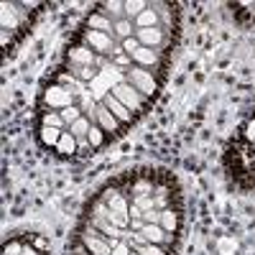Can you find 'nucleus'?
Here are the masks:
<instances>
[{
  "mask_svg": "<svg viewBox=\"0 0 255 255\" xmlns=\"http://www.w3.org/2000/svg\"><path fill=\"white\" fill-rule=\"evenodd\" d=\"M125 79H128V84H133V87H135L143 97H148V100H156L158 92H161V84H163V77L148 72V69H143V67L128 69V72H125Z\"/></svg>",
  "mask_w": 255,
  "mask_h": 255,
  "instance_id": "1",
  "label": "nucleus"
},
{
  "mask_svg": "<svg viewBox=\"0 0 255 255\" xmlns=\"http://www.w3.org/2000/svg\"><path fill=\"white\" fill-rule=\"evenodd\" d=\"M69 105H77V97L64 90L61 84L56 82H49L44 92H41V100H38V110H54V113H61L64 108H69Z\"/></svg>",
  "mask_w": 255,
  "mask_h": 255,
  "instance_id": "2",
  "label": "nucleus"
},
{
  "mask_svg": "<svg viewBox=\"0 0 255 255\" xmlns=\"http://www.w3.org/2000/svg\"><path fill=\"white\" fill-rule=\"evenodd\" d=\"M77 240L87 248L92 255H113V245H110V240L102 235L100 230H95L92 225H87V222H82L79 225V230H77Z\"/></svg>",
  "mask_w": 255,
  "mask_h": 255,
  "instance_id": "3",
  "label": "nucleus"
},
{
  "mask_svg": "<svg viewBox=\"0 0 255 255\" xmlns=\"http://www.w3.org/2000/svg\"><path fill=\"white\" fill-rule=\"evenodd\" d=\"M84 46H90L95 54H100V56H113L115 54V49L120 46L118 41H115V36H110V33H100V31H90V28H84L82 26V31H79V36H77Z\"/></svg>",
  "mask_w": 255,
  "mask_h": 255,
  "instance_id": "4",
  "label": "nucleus"
},
{
  "mask_svg": "<svg viewBox=\"0 0 255 255\" xmlns=\"http://www.w3.org/2000/svg\"><path fill=\"white\" fill-rule=\"evenodd\" d=\"M110 95H113V97H118V100H120V102H123L125 108L130 110L135 118H138L140 113H145V110H148V102H151L148 97H143V95H140V92L133 87V84H128V82L115 84Z\"/></svg>",
  "mask_w": 255,
  "mask_h": 255,
  "instance_id": "5",
  "label": "nucleus"
},
{
  "mask_svg": "<svg viewBox=\"0 0 255 255\" xmlns=\"http://www.w3.org/2000/svg\"><path fill=\"white\" fill-rule=\"evenodd\" d=\"M133 64H135V67L148 69V72H153V74H158V77H163V72H166V67H168V54H166V51H156V49L140 46V49L135 51V56H133Z\"/></svg>",
  "mask_w": 255,
  "mask_h": 255,
  "instance_id": "6",
  "label": "nucleus"
},
{
  "mask_svg": "<svg viewBox=\"0 0 255 255\" xmlns=\"http://www.w3.org/2000/svg\"><path fill=\"white\" fill-rule=\"evenodd\" d=\"M135 38L140 41V46L145 49H156V51H166L174 46V36L166 33L163 28H143V31H135Z\"/></svg>",
  "mask_w": 255,
  "mask_h": 255,
  "instance_id": "7",
  "label": "nucleus"
},
{
  "mask_svg": "<svg viewBox=\"0 0 255 255\" xmlns=\"http://www.w3.org/2000/svg\"><path fill=\"white\" fill-rule=\"evenodd\" d=\"M95 59H97V54L77 38L74 44L67 49V61L64 64H67V67H95Z\"/></svg>",
  "mask_w": 255,
  "mask_h": 255,
  "instance_id": "8",
  "label": "nucleus"
},
{
  "mask_svg": "<svg viewBox=\"0 0 255 255\" xmlns=\"http://www.w3.org/2000/svg\"><path fill=\"white\" fill-rule=\"evenodd\" d=\"M151 8L158 13V20H161V26L158 28H163L166 33H171L174 36V31H176V20H179V5H174V3H151Z\"/></svg>",
  "mask_w": 255,
  "mask_h": 255,
  "instance_id": "9",
  "label": "nucleus"
},
{
  "mask_svg": "<svg viewBox=\"0 0 255 255\" xmlns=\"http://www.w3.org/2000/svg\"><path fill=\"white\" fill-rule=\"evenodd\" d=\"M95 125H100L108 138H118V135L125 130L123 123H120V120H118V118H115V115H113L108 108H105L102 102H97V120H95Z\"/></svg>",
  "mask_w": 255,
  "mask_h": 255,
  "instance_id": "10",
  "label": "nucleus"
},
{
  "mask_svg": "<svg viewBox=\"0 0 255 255\" xmlns=\"http://www.w3.org/2000/svg\"><path fill=\"white\" fill-rule=\"evenodd\" d=\"M102 105H105V108H108V110H110V113H113V115H115V118L123 123V128H128V125H130V123L135 120V115H133L130 110H128V108H125V105H123L118 97H113V95L105 97V102H102Z\"/></svg>",
  "mask_w": 255,
  "mask_h": 255,
  "instance_id": "11",
  "label": "nucleus"
},
{
  "mask_svg": "<svg viewBox=\"0 0 255 255\" xmlns=\"http://www.w3.org/2000/svg\"><path fill=\"white\" fill-rule=\"evenodd\" d=\"M166 232H171V235H179L181 230V207H168L161 212V222H158Z\"/></svg>",
  "mask_w": 255,
  "mask_h": 255,
  "instance_id": "12",
  "label": "nucleus"
},
{
  "mask_svg": "<svg viewBox=\"0 0 255 255\" xmlns=\"http://www.w3.org/2000/svg\"><path fill=\"white\" fill-rule=\"evenodd\" d=\"M113 20L110 18H105L100 10H95V13H90L87 15V20H84V28H90V31H100V33H110L113 36Z\"/></svg>",
  "mask_w": 255,
  "mask_h": 255,
  "instance_id": "13",
  "label": "nucleus"
},
{
  "mask_svg": "<svg viewBox=\"0 0 255 255\" xmlns=\"http://www.w3.org/2000/svg\"><path fill=\"white\" fill-rule=\"evenodd\" d=\"M97 10H100L105 18H110L113 23H118V20L125 18V3H120V0H105V3L97 5Z\"/></svg>",
  "mask_w": 255,
  "mask_h": 255,
  "instance_id": "14",
  "label": "nucleus"
},
{
  "mask_svg": "<svg viewBox=\"0 0 255 255\" xmlns=\"http://www.w3.org/2000/svg\"><path fill=\"white\" fill-rule=\"evenodd\" d=\"M38 125L56 128V130H61V133L69 130V125H67V120L61 118V113H54V110H41L38 113Z\"/></svg>",
  "mask_w": 255,
  "mask_h": 255,
  "instance_id": "15",
  "label": "nucleus"
},
{
  "mask_svg": "<svg viewBox=\"0 0 255 255\" xmlns=\"http://www.w3.org/2000/svg\"><path fill=\"white\" fill-rule=\"evenodd\" d=\"M61 130H56V128H46V125H38V140L44 148H51V151H56V145L61 140Z\"/></svg>",
  "mask_w": 255,
  "mask_h": 255,
  "instance_id": "16",
  "label": "nucleus"
},
{
  "mask_svg": "<svg viewBox=\"0 0 255 255\" xmlns=\"http://www.w3.org/2000/svg\"><path fill=\"white\" fill-rule=\"evenodd\" d=\"M113 36H115L118 44H123V41H128V38H133L135 36V23H133V20H128V18L118 20V23L113 26Z\"/></svg>",
  "mask_w": 255,
  "mask_h": 255,
  "instance_id": "17",
  "label": "nucleus"
},
{
  "mask_svg": "<svg viewBox=\"0 0 255 255\" xmlns=\"http://www.w3.org/2000/svg\"><path fill=\"white\" fill-rule=\"evenodd\" d=\"M135 31H143V28H158L161 26V20H158V13L153 10V8H148L145 13H140L135 20Z\"/></svg>",
  "mask_w": 255,
  "mask_h": 255,
  "instance_id": "18",
  "label": "nucleus"
},
{
  "mask_svg": "<svg viewBox=\"0 0 255 255\" xmlns=\"http://www.w3.org/2000/svg\"><path fill=\"white\" fill-rule=\"evenodd\" d=\"M92 125H95V123H92V120H90L87 115H82L79 120H74V123L69 125V133H72V135H74L77 140H84V138L90 135V130H92Z\"/></svg>",
  "mask_w": 255,
  "mask_h": 255,
  "instance_id": "19",
  "label": "nucleus"
},
{
  "mask_svg": "<svg viewBox=\"0 0 255 255\" xmlns=\"http://www.w3.org/2000/svg\"><path fill=\"white\" fill-rule=\"evenodd\" d=\"M56 153H59V156H64V158L77 156V138H74L69 130L61 135V140H59V145H56Z\"/></svg>",
  "mask_w": 255,
  "mask_h": 255,
  "instance_id": "20",
  "label": "nucleus"
},
{
  "mask_svg": "<svg viewBox=\"0 0 255 255\" xmlns=\"http://www.w3.org/2000/svg\"><path fill=\"white\" fill-rule=\"evenodd\" d=\"M148 8H151V3L148 0H125V18L128 20H135L140 13H145Z\"/></svg>",
  "mask_w": 255,
  "mask_h": 255,
  "instance_id": "21",
  "label": "nucleus"
},
{
  "mask_svg": "<svg viewBox=\"0 0 255 255\" xmlns=\"http://www.w3.org/2000/svg\"><path fill=\"white\" fill-rule=\"evenodd\" d=\"M110 59H113V67H118L120 72H128V69H133V67H135V64H133V56H130V54H125L120 46L115 49V54H113Z\"/></svg>",
  "mask_w": 255,
  "mask_h": 255,
  "instance_id": "22",
  "label": "nucleus"
},
{
  "mask_svg": "<svg viewBox=\"0 0 255 255\" xmlns=\"http://www.w3.org/2000/svg\"><path fill=\"white\" fill-rule=\"evenodd\" d=\"M238 138H240V140H245V143H255V115H250V118H245V120H243Z\"/></svg>",
  "mask_w": 255,
  "mask_h": 255,
  "instance_id": "23",
  "label": "nucleus"
},
{
  "mask_svg": "<svg viewBox=\"0 0 255 255\" xmlns=\"http://www.w3.org/2000/svg\"><path fill=\"white\" fill-rule=\"evenodd\" d=\"M87 140H90V145L95 148V151H100V148H105V143H108L110 138L105 135V130L100 125H92V130H90V135H87Z\"/></svg>",
  "mask_w": 255,
  "mask_h": 255,
  "instance_id": "24",
  "label": "nucleus"
},
{
  "mask_svg": "<svg viewBox=\"0 0 255 255\" xmlns=\"http://www.w3.org/2000/svg\"><path fill=\"white\" fill-rule=\"evenodd\" d=\"M138 253H140V255H174L171 250H166L163 245H153V243L140 245V248H138Z\"/></svg>",
  "mask_w": 255,
  "mask_h": 255,
  "instance_id": "25",
  "label": "nucleus"
},
{
  "mask_svg": "<svg viewBox=\"0 0 255 255\" xmlns=\"http://www.w3.org/2000/svg\"><path fill=\"white\" fill-rule=\"evenodd\" d=\"M23 248H26V240H18V238H13V240H8V243H5L3 255H20V253H23Z\"/></svg>",
  "mask_w": 255,
  "mask_h": 255,
  "instance_id": "26",
  "label": "nucleus"
},
{
  "mask_svg": "<svg viewBox=\"0 0 255 255\" xmlns=\"http://www.w3.org/2000/svg\"><path fill=\"white\" fill-rule=\"evenodd\" d=\"M82 115H84V113L77 108V105H69V108H64V110H61V118L67 120V125H72V123H74V120H79Z\"/></svg>",
  "mask_w": 255,
  "mask_h": 255,
  "instance_id": "27",
  "label": "nucleus"
},
{
  "mask_svg": "<svg viewBox=\"0 0 255 255\" xmlns=\"http://www.w3.org/2000/svg\"><path fill=\"white\" fill-rule=\"evenodd\" d=\"M120 49L125 51V54H130V56H135V51L140 49V41L133 36V38H128V41H123V44H120Z\"/></svg>",
  "mask_w": 255,
  "mask_h": 255,
  "instance_id": "28",
  "label": "nucleus"
},
{
  "mask_svg": "<svg viewBox=\"0 0 255 255\" xmlns=\"http://www.w3.org/2000/svg\"><path fill=\"white\" fill-rule=\"evenodd\" d=\"M90 153H95V148L90 145V140H87V138L77 140V156H90Z\"/></svg>",
  "mask_w": 255,
  "mask_h": 255,
  "instance_id": "29",
  "label": "nucleus"
},
{
  "mask_svg": "<svg viewBox=\"0 0 255 255\" xmlns=\"http://www.w3.org/2000/svg\"><path fill=\"white\" fill-rule=\"evenodd\" d=\"M28 240H31V243H33V245H36L41 253H46V250H49V240H46L44 235H31Z\"/></svg>",
  "mask_w": 255,
  "mask_h": 255,
  "instance_id": "30",
  "label": "nucleus"
},
{
  "mask_svg": "<svg viewBox=\"0 0 255 255\" xmlns=\"http://www.w3.org/2000/svg\"><path fill=\"white\" fill-rule=\"evenodd\" d=\"M20 255H46V253H41V250H38V248H36V245L28 240V243H26V248H23V253H20Z\"/></svg>",
  "mask_w": 255,
  "mask_h": 255,
  "instance_id": "31",
  "label": "nucleus"
},
{
  "mask_svg": "<svg viewBox=\"0 0 255 255\" xmlns=\"http://www.w3.org/2000/svg\"><path fill=\"white\" fill-rule=\"evenodd\" d=\"M69 255H92V253H90V250H87V248H84V245H82V243H79V240H77V243H74V248H72V253H69Z\"/></svg>",
  "mask_w": 255,
  "mask_h": 255,
  "instance_id": "32",
  "label": "nucleus"
},
{
  "mask_svg": "<svg viewBox=\"0 0 255 255\" xmlns=\"http://www.w3.org/2000/svg\"><path fill=\"white\" fill-rule=\"evenodd\" d=\"M113 255H130V245H128V243H120V245L113 250Z\"/></svg>",
  "mask_w": 255,
  "mask_h": 255,
  "instance_id": "33",
  "label": "nucleus"
}]
</instances>
